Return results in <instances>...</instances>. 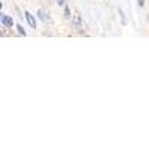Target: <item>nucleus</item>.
I'll return each instance as SVG.
<instances>
[{"label": "nucleus", "mask_w": 149, "mask_h": 149, "mask_svg": "<svg viewBox=\"0 0 149 149\" xmlns=\"http://www.w3.org/2000/svg\"><path fill=\"white\" fill-rule=\"evenodd\" d=\"M0 21H2V24L5 27H12L14 26V19H12L10 17H2L0 15Z\"/></svg>", "instance_id": "obj_1"}, {"label": "nucleus", "mask_w": 149, "mask_h": 149, "mask_svg": "<svg viewBox=\"0 0 149 149\" xmlns=\"http://www.w3.org/2000/svg\"><path fill=\"white\" fill-rule=\"evenodd\" d=\"M26 19H27L29 26H30L31 29H36V19H34V17L30 14V12H26Z\"/></svg>", "instance_id": "obj_2"}, {"label": "nucleus", "mask_w": 149, "mask_h": 149, "mask_svg": "<svg viewBox=\"0 0 149 149\" xmlns=\"http://www.w3.org/2000/svg\"><path fill=\"white\" fill-rule=\"evenodd\" d=\"M39 17H40V19H48V15L45 10H39Z\"/></svg>", "instance_id": "obj_3"}, {"label": "nucleus", "mask_w": 149, "mask_h": 149, "mask_svg": "<svg viewBox=\"0 0 149 149\" xmlns=\"http://www.w3.org/2000/svg\"><path fill=\"white\" fill-rule=\"evenodd\" d=\"M118 12H119V15H121V18H122V24L125 26V24H127V21H125V17H124V12H122L121 9H118Z\"/></svg>", "instance_id": "obj_4"}, {"label": "nucleus", "mask_w": 149, "mask_h": 149, "mask_svg": "<svg viewBox=\"0 0 149 149\" xmlns=\"http://www.w3.org/2000/svg\"><path fill=\"white\" fill-rule=\"evenodd\" d=\"M17 29H18V33L21 34V36H26V31H24V29L19 26V24H18V26H17Z\"/></svg>", "instance_id": "obj_5"}, {"label": "nucleus", "mask_w": 149, "mask_h": 149, "mask_svg": "<svg viewBox=\"0 0 149 149\" xmlns=\"http://www.w3.org/2000/svg\"><path fill=\"white\" fill-rule=\"evenodd\" d=\"M64 15H66L67 18L70 17V10H69V8H66V9H64Z\"/></svg>", "instance_id": "obj_6"}, {"label": "nucleus", "mask_w": 149, "mask_h": 149, "mask_svg": "<svg viewBox=\"0 0 149 149\" xmlns=\"http://www.w3.org/2000/svg\"><path fill=\"white\" fill-rule=\"evenodd\" d=\"M137 2H139V6H143L145 5V0H137Z\"/></svg>", "instance_id": "obj_7"}, {"label": "nucleus", "mask_w": 149, "mask_h": 149, "mask_svg": "<svg viewBox=\"0 0 149 149\" xmlns=\"http://www.w3.org/2000/svg\"><path fill=\"white\" fill-rule=\"evenodd\" d=\"M64 2H66V0H57L58 5H64Z\"/></svg>", "instance_id": "obj_8"}, {"label": "nucleus", "mask_w": 149, "mask_h": 149, "mask_svg": "<svg viewBox=\"0 0 149 149\" xmlns=\"http://www.w3.org/2000/svg\"><path fill=\"white\" fill-rule=\"evenodd\" d=\"M0 9H2V3H0Z\"/></svg>", "instance_id": "obj_9"}, {"label": "nucleus", "mask_w": 149, "mask_h": 149, "mask_svg": "<svg viewBox=\"0 0 149 149\" xmlns=\"http://www.w3.org/2000/svg\"><path fill=\"white\" fill-rule=\"evenodd\" d=\"M0 36H2V33H0Z\"/></svg>", "instance_id": "obj_10"}]
</instances>
